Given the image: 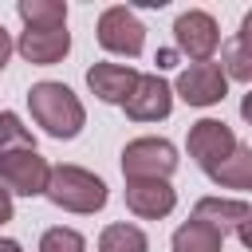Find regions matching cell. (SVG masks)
Returning a JSON list of instances; mask_svg holds the SVG:
<instances>
[{"label":"cell","instance_id":"cell-1","mask_svg":"<svg viewBox=\"0 0 252 252\" xmlns=\"http://www.w3.org/2000/svg\"><path fill=\"white\" fill-rule=\"evenodd\" d=\"M28 110L35 118V126H43V134H51L59 142L75 138L87 126V110H83L79 94L63 83H51V79H43L28 91Z\"/></svg>","mask_w":252,"mask_h":252},{"label":"cell","instance_id":"cell-2","mask_svg":"<svg viewBox=\"0 0 252 252\" xmlns=\"http://www.w3.org/2000/svg\"><path fill=\"white\" fill-rule=\"evenodd\" d=\"M43 197L55 209H67V213H83L87 217V213H98L106 205V181L94 177L83 165H51L47 169Z\"/></svg>","mask_w":252,"mask_h":252},{"label":"cell","instance_id":"cell-3","mask_svg":"<svg viewBox=\"0 0 252 252\" xmlns=\"http://www.w3.org/2000/svg\"><path fill=\"white\" fill-rule=\"evenodd\" d=\"M173 169H177V150L165 138H134L122 150L126 181H169Z\"/></svg>","mask_w":252,"mask_h":252},{"label":"cell","instance_id":"cell-4","mask_svg":"<svg viewBox=\"0 0 252 252\" xmlns=\"http://www.w3.org/2000/svg\"><path fill=\"white\" fill-rule=\"evenodd\" d=\"M98 43H102V51H110V55L134 59V55H142V47H146V28H142V20H138L130 8L114 4V8H106V12L98 16Z\"/></svg>","mask_w":252,"mask_h":252},{"label":"cell","instance_id":"cell-5","mask_svg":"<svg viewBox=\"0 0 252 252\" xmlns=\"http://www.w3.org/2000/svg\"><path fill=\"white\" fill-rule=\"evenodd\" d=\"M47 158L39 150H16V154H4L0 158V189L20 193V197H39L43 185H47Z\"/></svg>","mask_w":252,"mask_h":252},{"label":"cell","instance_id":"cell-6","mask_svg":"<svg viewBox=\"0 0 252 252\" xmlns=\"http://www.w3.org/2000/svg\"><path fill=\"white\" fill-rule=\"evenodd\" d=\"M173 43H177V51L189 55L193 63H209V55L220 47V28H217V20H213L209 12L189 8V12H181V16L173 20Z\"/></svg>","mask_w":252,"mask_h":252},{"label":"cell","instance_id":"cell-7","mask_svg":"<svg viewBox=\"0 0 252 252\" xmlns=\"http://www.w3.org/2000/svg\"><path fill=\"white\" fill-rule=\"evenodd\" d=\"M193 217L205 220L209 228H217L220 236L236 232L244 248H252V205L248 201H232V197H201L193 205Z\"/></svg>","mask_w":252,"mask_h":252},{"label":"cell","instance_id":"cell-8","mask_svg":"<svg viewBox=\"0 0 252 252\" xmlns=\"http://www.w3.org/2000/svg\"><path fill=\"white\" fill-rule=\"evenodd\" d=\"M232 150H236L232 126H224V122H217V118H201V122L189 126V158H193L205 173H213Z\"/></svg>","mask_w":252,"mask_h":252},{"label":"cell","instance_id":"cell-9","mask_svg":"<svg viewBox=\"0 0 252 252\" xmlns=\"http://www.w3.org/2000/svg\"><path fill=\"white\" fill-rule=\"evenodd\" d=\"M122 110H126V118H134V122H161V118H169V110H173V87H169L161 75H138L134 91H130L126 102H122Z\"/></svg>","mask_w":252,"mask_h":252},{"label":"cell","instance_id":"cell-10","mask_svg":"<svg viewBox=\"0 0 252 252\" xmlns=\"http://www.w3.org/2000/svg\"><path fill=\"white\" fill-rule=\"evenodd\" d=\"M189 106H217L224 94H228V79L220 75L217 63H189L181 75H177V87H173Z\"/></svg>","mask_w":252,"mask_h":252},{"label":"cell","instance_id":"cell-11","mask_svg":"<svg viewBox=\"0 0 252 252\" xmlns=\"http://www.w3.org/2000/svg\"><path fill=\"white\" fill-rule=\"evenodd\" d=\"M12 47L32 67H51V63H59L71 51V32L67 28H24Z\"/></svg>","mask_w":252,"mask_h":252},{"label":"cell","instance_id":"cell-12","mask_svg":"<svg viewBox=\"0 0 252 252\" xmlns=\"http://www.w3.org/2000/svg\"><path fill=\"white\" fill-rule=\"evenodd\" d=\"M126 209L142 220H158V217H169L173 205H177V193L169 181H126Z\"/></svg>","mask_w":252,"mask_h":252},{"label":"cell","instance_id":"cell-13","mask_svg":"<svg viewBox=\"0 0 252 252\" xmlns=\"http://www.w3.org/2000/svg\"><path fill=\"white\" fill-rule=\"evenodd\" d=\"M134 83H138V71H134L130 63H94V67L87 71V87H91L102 102H114V106L126 102V94L134 91Z\"/></svg>","mask_w":252,"mask_h":252},{"label":"cell","instance_id":"cell-14","mask_svg":"<svg viewBox=\"0 0 252 252\" xmlns=\"http://www.w3.org/2000/svg\"><path fill=\"white\" fill-rule=\"evenodd\" d=\"M220 75L224 79H236V83H248L252 79V12L244 16L236 39L224 43V59H220Z\"/></svg>","mask_w":252,"mask_h":252},{"label":"cell","instance_id":"cell-15","mask_svg":"<svg viewBox=\"0 0 252 252\" xmlns=\"http://www.w3.org/2000/svg\"><path fill=\"white\" fill-rule=\"evenodd\" d=\"M173 252H224V236L217 228H209L205 220L189 217L177 232H173Z\"/></svg>","mask_w":252,"mask_h":252},{"label":"cell","instance_id":"cell-16","mask_svg":"<svg viewBox=\"0 0 252 252\" xmlns=\"http://www.w3.org/2000/svg\"><path fill=\"white\" fill-rule=\"evenodd\" d=\"M217 185H224V189H248L252 185V146H244V142H236V150L209 173Z\"/></svg>","mask_w":252,"mask_h":252},{"label":"cell","instance_id":"cell-17","mask_svg":"<svg viewBox=\"0 0 252 252\" xmlns=\"http://www.w3.org/2000/svg\"><path fill=\"white\" fill-rule=\"evenodd\" d=\"M24 28H67V4L63 0H20L16 4Z\"/></svg>","mask_w":252,"mask_h":252},{"label":"cell","instance_id":"cell-18","mask_svg":"<svg viewBox=\"0 0 252 252\" xmlns=\"http://www.w3.org/2000/svg\"><path fill=\"white\" fill-rule=\"evenodd\" d=\"M98 252H150V240L138 224H106L98 236Z\"/></svg>","mask_w":252,"mask_h":252},{"label":"cell","instance_id":"cell-19","mask_svg":"<svg viewBox=\"0 0 252 252\" xmlns=\"http://www.w3.org/2000/svg\"><path fill=\"white\" fill-rule=\"evenodd\" d=\"M16 150H35V138H32V130L20 122V114L0 110V158H4V154H16Z\"/></svg>","mask_w":252,"mask_h":252},{"label":"cell","instance_id":"cell-20","mask_svg":"<svg viewBox=\"0 0 252 252\" xmlns=\"http://www.w3.org/2000/svg\"><path fill=\"white\" fill-rule=\"evenodd\" d=\"M39 252H87V240L75 232V228H47L39 236Z\"/></svg>","mask_w":252,"mask_h":252},{"label":"cell","instance_id":"cell-21","mask_svg":"<svg viewBox=\"0 0 252 252\" xmlns=\"http://www.w3.org/2000/svg\"><path fill=\"white\" fill-rule=\"evenodd\" d=\"M12 51H16V47H12V35H8L4 24H0V71L8 67V55H12Z\"/></svg>","mask_w":252,"mask_h":252},{"label":"cell","instance_id":"cell-22","mask_svg":"<svg viewBox=\"0 0 252 252\" xmlns=\"http://www.w3.org/2000/svg\"><path fill=\"white\" fill-rule=\"evenodd\" d=\"M12 220V197H8V189H0V224H8Z\"/></svg>","mask_w":252,"mask_h":252},{"label":"cell","instance_id":"cell-23","mask_svg":"<svg viewBox=\"0 0 252 252\" xmlns=\"http://www.w3.org/2000/svg\"><path fill=\"white\" fill-rule=\"evenodd\" d=\"M158 67H173V51H158Z\"/></svg>","mask_w":252,"mask_h":252},{"label":"cell","instance_id":"cell-24","mask_svg":"<svg viewBox=\"0 0 252 252\" xmlns=\"http://www.w3.org/2000/svg\"><path fill=\"white\" fill-rule=\"evenodd\" d=\"M0 252H24V248H20L16 240H4V236H0Z\"/></svg>","mask_w":252,"mask_h":252}]
</instances>
